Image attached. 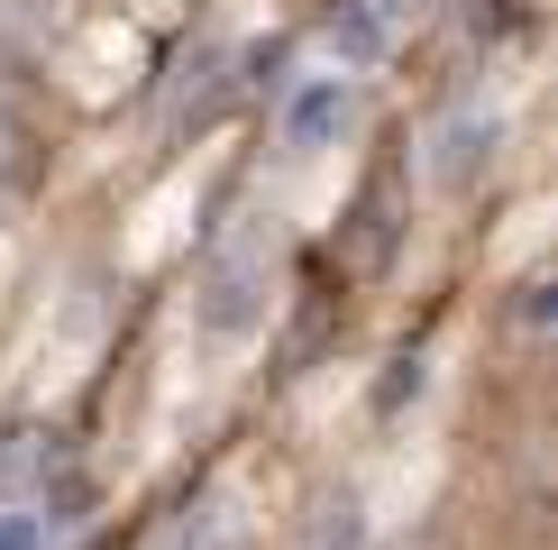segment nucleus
<instances>
[{
	"mask_svg": "<svg viewBox=\"0 0 558 550\" xmlns=\"http://www.w3.org/2000/svg\"><path fill=\"white\" fill-rule=\"evenodd\" d=\"M56 541V514H19V504H0V550H46Z\"/></svg>",
	"mask_w": 558,
	"mask_h": 550,
	"instance_id": "nucleus-1",
	"label": "nucleus"
},
{
	"mask_svg": "<svg viewBox=\"0 0 558 550\" xmlns=\"http://www.w3.org/2000/svg\"><path fill=\"white\" fill-rule=\"evenodd\" d=\"M19 166V120H10V101H0V175Z\"/></svg>",
	"mask_w": 558,
	"mask_h": 550,
	"instance_id": "nucleus-2",
	"label": "nucleus"
}]
</instances>
